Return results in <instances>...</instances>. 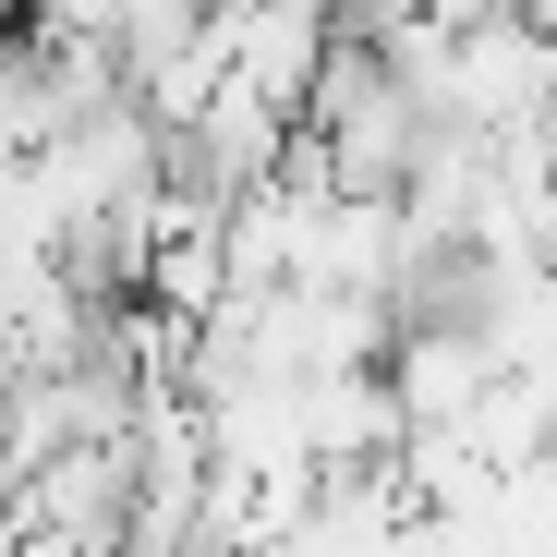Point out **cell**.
<instances>
[{"mask_svg": "<svg viewBox=\"0 0 557 557\" xmlns=\"http://www.w3.org/2000/svg\"><path fill=\"white\" fill-rule=\"evenodd\" d=\"M219 37H231V85H255L278 122H304L315 73H327V49H339L327 0H243V13H219Z\"/></svg>", "mask_w": 557, "mask_h": 557, "instance_id": "obj_1", "label": "cell"}, {"mask_svg": "<svg viewBox=\"0 0 557 557\" xmlns=\"http://www.w3.org/2000/svg\"><path fill=\"white\" fill-rule=\"evenodd\" d=\"M497 13H509V25H533V37L557 49V0H497Z\"/></svg>", "mask_w": 557, "mask_h": 557, "instance_id": "obj_2", "label": "cell"}]
</instances>
